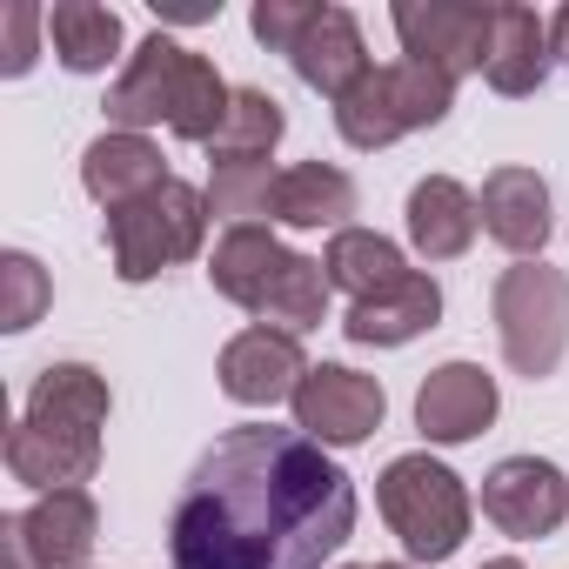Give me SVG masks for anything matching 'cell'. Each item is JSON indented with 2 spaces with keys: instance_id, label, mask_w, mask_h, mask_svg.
I'll use <instances>...</instances> for the list:
<instances>
[{
  "instance_id": "1",
  "label": "cell",
  "mask_w": 569,
  "mask_h": 569,
  "mask_svg": "<svg viewBox=\"0 0 569 569\" xmlns=\"http://www.w3.org/2000/svg\"><path fill=\"white\" fill-rule=\"evenodd\" d=\"M356 536V482L302 429L241 422L188 469L168 516L174 569H322Z\"/></svg>"
},
{
  "instance_id": "2",
  "label": "cell",
  "mask_w": 569,
  "mask_h": 569,
  "mask_svg": "<svg viewBox=\"0 0 569 569\" xmlns=\"http://www.w3.org/2000/svg\"><path fill=\"white\" fill-rule=\"evenodd\" d=\"M228 101L234 88L214 74L208 54L168 41V34H148L134 48V61L121 68V81L108 88V121L121 134H141V128H174L181 141H214L221 121H228Z\"/></svg>"
},
{
  "instance_id": "3",
  "label": "cell",
  "mask_w": 569,
  "mask_h": 569,
  "mask_svg": "<svg viewBox=\"0 0 569 569\" xmlns=\"http://www.w3.org/2000/svg\"><path fill=\"white\" fill-rule=\"evenodd\" d=\"M254 41L274 48V54H289V68L342 101L362 74H369V48H362V28L349 8H309V0H254V14H248Z\"/></svg>"
},
{
  "instance_id": "4",
  "label": "cell",
  "mask_w": 569,
  "mask_h": 569,
  "mask_svg": "<svg viewBox=\"0 0 569 569\" xmlns=\"http://www.w3.org/2000/svg\"><path fill=\"white\" fill-rule=\"evenodd\" d=\"M376 502L416 562H449L469 536V489L436 456H396L376 482Z\"/></svg>"
},
{
  "instance_id": "5",
  "label": "cell",
  "mask_w": 569,
  "mask_h": 569,
  "mask_svg": "<svg viewBox=\"0 0 569 569\" xmlns=\"http://www.w3.org/2000/svg\"><path fill=\"white\" fill-rule=\"evenodd\" d=\"M449 108H456V81H442L422 61H389V68H369L336 101V128H342L349 148L369 154V148H389L416 128H436Z\"/></svg>"
},
{
  "instance_id": "6",
  "label": "cell",
  "mask_w": 569,
  "mask_h": 569,
  "mask_svg": "<svg viewBox=\"0 0 569 569\" xmlns=\"http://www.w3.org/2000/svg\"><path fill=\"white\" fill-rule=\"evenodd\" d=\"M208 221H214V208H208L201 188H188V181H161L154 194H141V201H128V208L108 214L114 274H121V281H148V274H161V268L201 254Z\"/></svg>"
},
{
  "instance_id": "7",
  "label": "cell",
  "mask_w": 569,
  "mask_h": 569,
  "mask_svg": "<svg viewBox=\"0 0 569 569\" xmlns=\"http://www.w3.org/2000/svg\"><path fill=\"white\" fill-rule=\"evenodd\" d=\"M496 336L516 376H556L569 356V274L549 261H516L496 281Z\"/></svg>"
},
{
  "instance_id": "8",
  "label": "cell",
  "mask_w": 569,
  "mask_h": 569,
  "mask_svg": "<svg viewBox=\"0 0 569 569\" xmlns=\"http://www.w3.org/2000/svg\"><path fill=\"white\" fill-rule=\"evenodd\" d=\"M389 21L402 34V61H422L442 81H462L489 61L496 8H476V0H402Z\"/></svg>"
},
{
  "instance_id": "9",
  "label": "cell",
  "mask_w": 569,
  "mask_h": 569,
  "mask_svg": "<svg viewBox=\"0 0 569 569\" xmlns=\"http://www.w3.org/2000/svg\"><path fill=\"white\" fill-rule=\"evenodd\" d=\"M382 416H389L382 382H376V376H356V369H342V362L309 369V382L296 389V429L316 436L322 449H356V442H369V436L382 429Z\"/></svg>"
},
{
  "instance_id": "10",
  "label": "cell",
  "mask_w": 569,
  "mask_h": 569,
  "mask_svg": "<svg viewBox=\"0 0 569 569\" xmlns=\"http://www.w3.org/2000/svg\"><path fill=\"white\" fill-rule=\"evenodd\" d=\"M482 516L516 542L556 536V522L569 516V476L542 456H509L482 476Z\"/></svg>"
},
{
  "instance_id": "11",
  "label": "cell",
  "mask_w": 569,
  "mask_h": 569,
  "mask_svg": "<svg viewBox=\"0 0 569 569\" xmlns=\"http://www.w3.org/2000/svg\"><path fill=\"white\" fill-rule=\"evenodd\" d=\"M309 382V356L296 336H274V329H241L221 349V389L248 409H274V402H296V389Z\"/></svg>"
},
{
  "instance_id": "12",
  "label": "cell",
  "mask_w": 569,
  "mask_h": 569,
  "mask_svg": "<svg viewBox=\"0 0 569 569\" xmlns=\"http://www.w3.org/2000/svg\"><path fill=\"white\" fill-rule=\"evenodd\" d=\"M496 422V376L476 362H442L416 389V429L429 442H476Z\"/></svg>"
},
{
  "instance_id": "13",
  "label": "cell",
  "mask_w": 569,
  "mask_h": 569,
  "mask_svg": "<svg viewBox=\"0 0 569 569\" xmlns=\"http://www.w3.org/2000/svg\"><path fill=\"white\" fill-rule=\"evenodd\" d=\"M8 469L14 482L54 496V489H81L94 469H101V436H81V429H48V422H14L8 429Z\"/></svg>"
},
{
  "instance_id": "14",
  "label": "cell",
  "mask_w": 569,
  "mask_h": 569,
  "mask_svg": "<svg viewBox=\"0 0 569 569\" xmlns=\"http://www.w3.org/2000/svg\"><path fill=\"white\" fill-rule=\"evenodd\" d=\"M289 254H296V248H281L274 228L241 221V228H228V234L214 241V254H208V281H214V296H221V302L261 316V302H268L274 281H281V268H289Z\"/></svg>"
},
{
  "instance_id": "15",
  "label": "cell",
  "mask_w": 569,
  "mask_h": 569,
  "mask_svg": "<svg viewBox=\"0 0 569 569\" xmlns=\"http://www.w3.org/2000/svg\"><path fill=\"white\" fill-rule=\"evenodd\" d=\"M482 228H489L509 254L536 261V254L549 248V228H556L542 174H536V168H496V174L482 181Z\"/></svg>"
},
{
  "instance_id": "16",
  "label": "cell",
  "mask_w": 569,
  "mask_h": 569,
  "mask_svg": "<svg viewBox=\"0 0 569 569\" xmlns=\"http://www.w3.org/2000/svg\"><path fill=\"white\" fill-rule=\"evenodd\" d=\"M161 181H174L168 174V161H161V148L148 141V134H101V141H88V154H81V188L114 214V208H128V201H141V194H154Z\"/></svg>"
},
{
  "instance_id": "17",
  "label": "cell",
  "mask_w": 569,
  "mask_h": 569,
  "mask_svg": "<svg viewBox=\"0 0 569 569\" xmlns=\"http://www.w3.org/2000/svg\"><path fill=\"white\" fill-rule=\"evenodd\" d=\"M14 522H21V542L41 569H88V549L101 536V509L88 489H54Z\"/></svg>"
},
{
  "instance_id": "18",
  "label": "cell",
  "mask_w": 569,
  "mask_h": 569,
  "mask_svg": "<svg viewBox=\"0 0 569 569\" xmlns=\"http://www.w3.org/2000/svg\"><path fill=\"white\" fill-rule=\"evenodd\" d=\"M436 322H442V289H436V274H409V281H396V289L356 302L349 322H342V336L362 342V349H402V342H416V336L436 329Z\"/></svg>"
},
{
  "instance_id": "19",
  "label": "cell",
  "mask_w": 569,
  "mask_h": 569,
  "mask_svg": "<svg viewBox=\"0 0 569 569\" xmlns=\"http://www.w3.org/2000/svg\"><path fill=\"white\" fill-rule=\"evenodd\" d=\"M476 228H482V201L456 174H429V181L409 188V241H416V254L456 261V254H469Z\"/></svg>"
},
{
  "instance_id": "20",
  "label": "cell",
  "mask_w": 569,
  "mask_h": 569,
  "mask_svg": "<svg viewBox=\"0 0 569 569\" xmlns=\"http://www.w3.org/2000/svg\"><path fill=\"white\" fill-rule=\"evenodd\" d=\"M356 214V181L329 161H296V168H281L274 181V201H268V221L281 228H336Z\"/></svg>"
},
{
  "instance_id": "21",
  "label": "cell",
  "mask_w": 569,
  "mask_h": 569,
  "mask_svg": "<svg viewBox=\"0 0 569 569\" xmlns=\"http://www.w3.org/2000/svg\"><path fill=\"white\" fill-rule=\"evenodd\" d=\"M556 48H549V21L536 8H496V34H489V88L496 94H536L549 74Z\"/></svg>"
},
{
  "instance_id": "22",
  "label": "cell",
  "mask_w": 569,
  "mask_h": 569,
  "mask_svg": "<svg viewBox=\"0 0 569 569\" xmlns=\"http://www.w3.org/2000/svg\"><path fill=\"white\" fill-rule=\"evenodd\" d=\"M28 422L101 436V422H108V382L88 362H54V369H41L34 396H28Z\"/></svg>"
},
{
  "instance_id": "23",
  "label": "cell",
  "mask_w": 569,
  "mask_h": 569,
  "mask_svg": "<svg viewBox=\"0 0 569 569\" xmlns=\"http://www.w3.org/2000/svg\"><path fill=\"white\" fill-rule=\"evenodd\" d=\"M322 268H329V289H349L356 302H369V296H382V289H396V281L416 274V268L402 261V248H396L389 234H376V228H342V234L329 241Z\"/></svg>"
},
{
  "instance_id": "24",
  "label": "cell",
  "mask_w": 569,
  "mask_h": 569,
  "mask_svg": "<svg viewBox=\"0 0 569 569\" xmlns=\"http://www.w3.org/2000/svg\"><path fill=\"white\" fill-rule=\"evenodd\" d=\"M48 41H54L61 68L101 74L121 54V14L114 8H94V0H61V8H48Z\"/></svg>"
},
{
  "instance_id": "25",
  "label": "cell",
  "mask_w": 569,
  "mask_h": 569,
  "mask_svg": "<svg viewBox=\"0 0 569 569\" xmlns=\"http://www.w3.org/2000/svg\"><path fill=\"white\" fill-rule=\"evenodd\" d=\"M254 322L274 329V336H296V342L309 329H322L329 322V268L309 261V254H289V268H281V281L268 289V302H261Z\"/></svg>"
},
{
  "instance_id": "26",
  "label": "cell",
  "mask_w": 569,
  "mask_h": 569,
  "mask_svg": "<svg viewBox=\"0 0 569 569\" xmlns=\"http://www.w3.org/2000/svg\"><path fill=\"white\" fill-rule=\"evenodd\" d=\"M281 128H289V114H281V101L268 88H234L228 121L208 141V161H268L274 141H281Z\"/></svg>"
},
{
  "instance_id": "27",
  "label": "cell",
  "mask_w": 569,
  "mask_h": 569,
  "mask_svg": "<svg viewBox=\"0 0 569 569\" xmlns=\"http://www.w3.org/2000/svg\"><path fill=\"white\" fill-rule=\"evenodd\" d=\"M274 168L268 161H214V181H208V208L214 214H228V228H241V221H254V214H268V201H274Z\"/></svg>"
},
{
  "instance_id": "28",
  "label": "cell",
  "mask_w": 569,
  "mask_h": 569,
  "mask_svg": "<svg viewBox=\"0 0 569 569\" xmlns=\"http://www.w3.org/2000/svg\"><path fill=\"white\" fill-rule=\"evenodd\" d=\"M0 289H8V302H0V329H34L41 322V309H48V274H41V261L34 254H0Z\"/></svg>"
},
{
  "instance_id": "29",
  "label": "cell",
  "mask_w": 569,
  "mask_h": 569,
  "mask_svg": "<svg viewBox=\"0 0 569 569\" xmlns=\"http://www.w3.org/2000/svg\"><path fill=\"white\" fill-rule=\"evenodd\" d=\"M0 28H8V74H28L34 68V28H48V14L34 8V0H8V8H0Z\"/></svg>"
},
{
  "instance_id": "30",
  "label": "cell",
  "mask_w": 569,
  "mask_h": 569,
  "mask_svg": "<svg viewBox=\"0 0 569 569\" xmlns=\"http://www.w3.org/2000/svg\"><path fill=\"white\" fill-rule=\"evenodd\" d=\"M0 549H8V569H41V562L28 556V542H21V522H14V516L0 522Z\"/></svg>"
},
{
  "instance_id": "31",
  "label": "cell",
  "mask_w": 569,
  "mask_h": 569,
  "mask_svg": "<svg viewBox=\"0 0 569 569\" xmlns=\"http://www.w3.org/2000/svg\"><path fill=\"white\" fill-rule=\"evenodd\" d=\"M549 48H556V61L569 68V8H556V21H549Z\"/></svg>"
},
{
  "instance_id": "32",
  "label": "cell",
  "mask_w": 569,
  "mask_h": 569,
  "mask_svg": "<svg viewBox=\"0 0 569 569\" xmlns=\"http://www.w3.org/2000/svg\"><path fill=\"white\" fill-rule=\"evenodd\" d=\"M482 569H522V562H509V556H502V562H482Z\"/></svg>"
},
{
  "instance_id": "33",
  "label": "cell",
  "mask_w": 569,
  "mask_h": 569,
  "mask_svg": "<svg viewBox=\"0 0 569 569\" xmlns=\"http://www.w3.org/2000/svg\"><path fill=\"white\" fill-rule=\"evenodd\" d=\"M369 569H402V562H369Z\"/></svg>"
}]
</instances>
